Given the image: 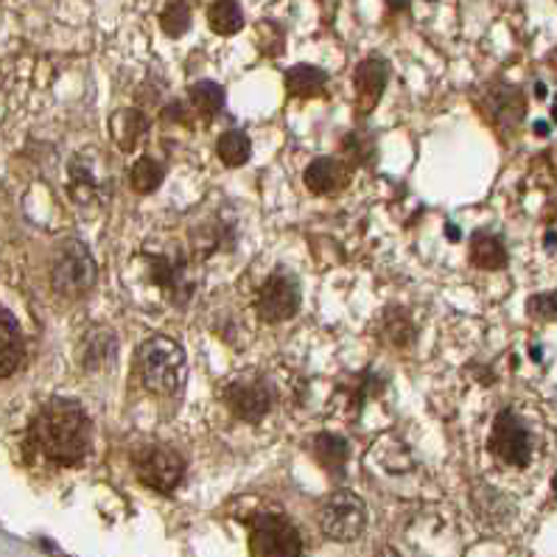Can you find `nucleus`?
<instances>
[{"label":"nucleus","mask_w":557,"mask_h":557,"mask_svg":"<svg viewBox=\"0 0 557 557\" xmlns=\"http://www.w3.org/2000/svg\"><path fill=\"white\" fill-rule=\"evenodd\" d=\"M28 437L34 448L57 466H79L90 454L92 423L76 400L53 398L32 420Z\"/></svg>","instance_id":"nucleus-1"},{"label":"nucleus","mask_w":557,"mask_h":557,"mask_svg":"<svg viewBox=\"0 0 557 557\" xmlns=\"http://www.w3.org/2000/svg\"><path fill=\"white\" fill-rule=\"evenodd\" d=\"M138 373L154 395H177L185 381V350L169 336H151L138 350Z\"/></svg>","instance_id":"nucleus-2"},{"label":"nucleus","mask_w":557,"mask_h":557,"mask_svg":"<svg viewBox=\"0 0 557 557\" xmlns=\"http://www.w3.org/2000/svg\"><path fill=\"white\" fill-rule=\"evenodd\" d=\"M249 557H302V541L289 518L261 512L249 518Z\"/></svg>","instance_id":"nucleus-3"},{"label":"nucleus","mask_w":557,"mask_h":557,"mask_svg":"<svg viewBox=\"0 0 557 557\" xmlns=\"http://www.w3.org/2000/svg\"><path fill=\"white\" fill-rule=\"evenodd\" d=\"M320 527L336 544H350L368 527V507L354 491L331 493L320 507Z\"/></svg>","instance_id":"nucleus-4"},{"label":"nucleus","mask_w":557,"mask_h":557,"mask_svg":"<svg viewBox=\"0 0 557 557\" xmlns=\"http://www.w3.org/2000/svg\"><path fill=\"white\" fill-rule=\"evenodd\" d=\"M96 277H99V269H96L90 249L82 242H67L51 272V283L57 295L85 297L96 286Z\"/></svg>","instance_id":"nucleus-5"},{"label":"nucleus","mask_w":557,"mask_h":557,"mask_svg":"<svg viewBox=\"0 0 557 557\" xmlns=\"http://www.w3.org/2000/svg\"><path fill=\"white\" fill-rule=\"evenodd\" d=\"M487 448L496 454L505 466L512 468H527L532 459V434L530 429L521 423L516 412L505 409L498 412V418L493 420V432L487 440Z\"/></svg>","instance_id":"nucleus-6"},{"label":"nucleus","mask_w":557,"mask_h":557,"mask_svg":"<svg viewBox=\"0 0 557 557\" xmlns=\"http://www.w3.org/2000/svg\"><path fill=\"white\" fill-rule=\"evenodd\" d=\"M135 471L146 487L158 493H171L183 482L185 459L169 446H146L135 454Z\"/></svg>","instance_id":"nucleus-7"},{"label":"nucleus","mask_w":557,"mask_h":557,"mask_svg":"<svg viewBox=\"0 0 557 557\" xmlns=\"http://www.w3.org/2000/svg\"><path fill=\"white\" fill-rule=\"evenodd\" d=\"M300 311V283L289 272H272L258 292V314L267 322H286Z\"/></svg>","instance_id":"nucleus-8"},{"label":"nucleus","mask_w":557,"mask_h":557,"mask_svg":"<svg viewBox=\"0 0 557 557\" xmlns=\"http://www.w3.org/2000/svg\"><path fill=\"white\" fill-rule=\"evenodd\" d=\"M482 110H485L487 121L496 126L502 138H512L527 115V99L524 92L512 85H493L482 99Z\"/></svg>","instance_id":"nucleus-9"},{"label":"nucleus","mask_w":557,"mask_h":557,"mask_svg":"<svg viewBox=\"0 0 557 557\" xmlns=\"http://www.w3.org/2000/svg\"><path fill=\"white\" fill-rule=\"evenodd\" d=\"M272 400H275V393L263 379L233 381L224 389V404L244 423H261L269 409H272Z\"/></svg>","instance_id":"nucleus-10"},{"label":"nucleus","mask_w":557,"mask_h":557,"mask_svg":"<svg viewBox=\"0 0 557 557\" xmlns=\"http://www.w3.org/2000/svg\"><path fill=\"white\" fill-rule=\"evenodd\" d=\"M356 110L359 115H368L379 107L384 87L389 82V65L384 60H364L356 67Z\"/></svg>","instance_id":"nucleus-11"},{"label":"nucleus","mask_w":557,"mask_h":557,"mask_svg":"<svg viewBox=\"0 0 557 557\" xmlns=\"http://www.w3.org/2000/svg\"><path fill=\"white\" fill-rule=\"evenodd\" d=\"M302 180H306V188L311 194L329 197V194H336L350 183V165L339 158H317L306 169Z\"/></svg>","instance_id":"nucleus-12"},{"label":"nucleus","mask_w":557,"mask_h":557,"mask_svg":"<svg viewBox=\"0 0 557 557\" xmlns=\"http://www.w3.org/2000/svg\"><path fill=\"white\" fill-rule=\"evenodd\" d=\"M23 356H26V345H23L21 325L0 311V379H9L12 373H17V368L23 364Z\"/></svg>","instance_id":"nucleus-13"},{"label":"nucleus","mask_w":557,"mask_h":557,"mask_svg":"<svg viewBox=\"0 0 557 557\" xmlns=\"http://www.w3.org/2000/svg\"><path fill=\"white\" fill-rule=\"evenodd\" d=\"M119 354V336L110 329H92L82 345V368L85 370H104L110 368L112 359Z\"/></svg>","instance_id":"nucleus-14"},{"label":"nucleus","mask_w":557,"mask_h":557,"mask_svg":"<svg viewBox=\"0 0 557 557\" xmlns=\"http://www.w3.org/2000/svg\"><path fill=\"white\" fill-rule=\"evenodd\" d=\"M314 459L320 462L331 476H342L345 473V466L350 459V446L348 440L339 437V434L322 432L314 437Z\"/></svg>","instance_id":"nucleus-15"},{"label":"nucleus","mask_w":557,"mask_h":557,"mask_svg":"<svg viewBox=\"0 0 557 557\" xmlns=\"http://www.w3.org/2000/svg\"><path fill=\"white\" fill-rule=\"evenodd\" d=\"M325 85H329V73L317 65H295L286 71V90H289V96H297V99L320 96Z\"/></svg>","instance_id":"nucleus-16"},{"label":"nucleus","mask_w":557,"mask_h":557,"mask_svg":"<svg viewBox=\"0 0 557 557\" xmlns=\"http://www.w3.org/2000/svg\"><path fill=\"white\" fill-rule=\"evenodd\" d=\"M471 261L473 267L487 269V272H496V269L507 267V249L505 242L493 233H476L471 244Z\"/></svg>","instance_id":"nucleus-17"},{"label":"nucleus","mask_w":557,"mask_h":557,"mask_svg":"<svg viewBox=\"0 0 557 557\" xmlns=\"http://www.w3.org/2000/svg\"><path fill=\"white\" fill-rule=\"evenodd\" d=\"M112 129H115V140H119L121 149L132 151L146 135V129H149V119L140 110H124L115 115Z\"/></svg>","instance_id":"nucleus-18"},{"label":"nucleus","mask_w":557,"mask_h":557,"mask_svg":"<svg viewBox=\"0 0 557 557\" xmlns=\"http://www.w3.org/2000/svg\"><path fill=\"white\" fill-rule=\"evenodd\" d=\"M208 23L210 28L222 37H230V34H238L244 28V14L238 0H216L213 7L208 9Z\"/></svg>","instance_id":"nucleus-19"},{"label":"nucleus","mask_w":557,"mask_h":557,"mask_svg":"<svg viewBox=\"0 0 557 557\" xmlns=\"http://www.w3.org/2000/svg\"><path fill=\"white\" fill-rule=\"evenodd\" d=\"M381 336H384V342L387 345H393V348H409L414 342V325L412 320H409L407 311L400 309H393L387 311V317H384V325H381Z\"/></svg>","instance_id":"nucleus-20"},{"label":"nucleus","mask_w":557,"mask_h":557,"mask_svg":"<svg viewBox=\"0 0 557 557\" xmlns=\"http://www.w3.org/2000/svg\"><path fill=\"white\" fill-rule=\"evenodd\" d=\"M216 151H219V160H222L227 169H238V165H244L249 160L252 146H249V138L242 129H230L219 138Z\"/></svg>","instance_id":"nucleus-21"},{"label":"nucleus","mask_w":557,"mask_h":557,"mask_svg":"<svg viewBox=\"0 0 557 557\" xmlns=\"http://www.w3.org/2000/svg\"><path fill=\"white\" fill-rule=\"evenodd\" d=\"M190 101L197 107V112L205 121L216 119L224 107V90L216 85V82H197L190 87Z\"/></svg>","instance_id":"nucleus-22"},{"label":"nucleus","mask_w":557,"mask_h":557,"mask_svg":"<svg viewBox=\"0 0 557 557\" xmlns=\"http://www.w3.org/2000/svg\"><path fill=\"white\" fill-rule=\"evenodd\" d=\"M163 165L158 163L154 158H140L138 163L132 165V190L135 194H151V190H158L160 183H163Z\"/></svg>","instance_id":"nucleus-23"},{"label":"nucleus","mask_w":557,"mask_h":557,"mask_svg":"<svg viewBox=\"0 0 557 557\" xmlns=\"http://www.w3.org/2000/svg\"><path fill=\"white\" fill-rule=\"evenodd\" d=\"M160 26L169 37H183L190 28V7L185 0H169V7L160 14Z\"/></svg>","instance_id":"nucleus-24"},{"label":"nucleus","mask_w":557,"mask_h":557,"mask_svg":"<svg viewBox=\"0 0 557 557\" xmlns=\"http://www.w3.org/2000/svg\"><path fill=\"white\" fill-rule=\"evenodd\" d=\"M527 311H530L535 320H555L557 317V292H544V295H535L527 302Z\"/></svg>","instance_id":"nucleus-25"},{"label":"nucleus","mask_w":557,"mask_h":557,"mask_svg":"<svg viewBox=\"0 0 557 557\" xmlns=\"http://www.w3.org/2000/svg\"><path fill=\"white\" fill-rule=\"evenodd\" d=\"M446 236L451 238V242H459V230H457V224H446Z\"/></svg>","instance_id":"nucleus-26"},{"label":"nucleus","mask_w":557,"mask_h":557,"mask_svg":"<svg viewBox=\"0 0 557 557\" xmlns=\"http://www.w3.org/2000/svg\"><path fill=\"white\" fill-rule=\"evenodd\" d=\"M379 557H400V555H398V552L389 549V546H387V549H381V552H379Z\"/></svg>","instance_id":"nucleus-27"},{"label":"nucleus","mask_w":557,"mask_h":557,"mask_svg":"<svg viewBox=\"0 0 557 557\" xmlns=\"http://www.w3.org/2000/svg\"><path fill=\"white\" fill-rule=\"evenodd\" d=\"M549 65H552V71L557 73V48H555V51H552V57H549Z\"/></svg>","instance_id":"nucleus-28"}]
</instances>
